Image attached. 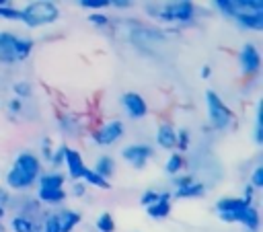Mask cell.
I'll use <instances>...</instances> for the list:
<instances>
[{
  "mask_svg": "<svg viewBox=\"0 0 263 232\" xmlns=\"http://www.w3.org/2000/svg\"><path fill=\"white\" fill-rule=\"evenodd\" d=\"M39 172H41L39 158L33 152H21L14 158L10 170L6 172V185L14 191L29 189L33 185V181L39 177Z\"/></svg>",
  "mask_w": 263,
  "mask_h": 232,
  "instance_id": "obj_1",
  "label": "cell"
},
{
  "mask_svg": "<svg viewBox=\"0 0 263 232\" xmlns=\"http://www.w3.org/2000/svg\"><path fill=\"white\" fill-rule=\"evenodd\" d=\"M33 49L31 39H23L10 31H0V60L4 62H21L27 60Z\"/></svg>",
  "mask_w": 263,
  "mask_h": 232,
  "instance_id": "obj_2",
  "label": "cell"
},
{
  "mask_svg": "<svg viewBox=\"0 0 263 232\" xmlns=\"http://www.w3.org/2000/svg\"><path fill=\"white\" fill-rule=\"evenodd\" d=\"M23 23L27 27H41V25H51L58 21L60 10L53 2H29L23 10Z\"/></svg>",
  "mask_w": 263,
  "mask_h": 232,
  "instance_id": "obj_3",
  "label": "cell"
},
{
  "mask_svg": "<svg viewBox=\"0 0 263 232\" xmlns=\"http://www.w3.org/2000/svg\"><path fill=\"white\" fill-rule=\"evenodd\" d=\"M205 103H208L210 125H212L214 129H226V127L232 123V119H234L232 111L224 105V101H222L214 90H208V92H205Z\"/></svg>",
  "mask_w": 263,
  "mask_h": 232,
  "instance_id": "obj_4",
  "label": "cell"
},
{
  "mask_svg": "<svg viewBox=\"0 0 263 232\" xmlns=\"http://www.w3.org/2000/svg\"><path fill=\"white\" fill-rule=\"evenodd\" d=\"M193 12H195L193 4L185 0V2H171V4H166V6H160V10L154 12V14H158V18H162V21L187 23V21L193 18Z\"/></svg>",
  "mask_w": 263,
  "mask_h": 232,
  "instance_id": "obj_5",
  "label": "cell"
},
{
  "mask_svg": "<svg viewBox=\"0 0 263 232\" xmlns=\"http://www.w3.org/2000/svg\"><path fill=\"white\" fill-rule=\"evenodd\" d=\"M121 136H123V123L119 119H113V121L105 123L101 129L95 131L92 142L99 144V146H109V144H115Z\"/></svg>",
  "mask_w": 263,
  "mask_h": 232,
  "instance_id": "obj_6",
  "label": "cell"
},
{
  "mask_svg": "<svg viewBox=\"0 0 263 232\" xmlns=\"http://www.w3.org/2000/svg\"><path fill=\"white\" fill-rule=\"evenodd\" d=\"M220 220L222 222H238L242 226H247L249 230H257L259 228V211L249 205L240 211H226V214H220Z\"/></svg>",
  "mask_w": 263,
  "mask_h": 232,
  "instance_id": "obj_7",
  "label": "cell"
},
{
  "mask_svg": "<svg viewBox=\"0 0 263 232\" xmlns=\"http://www.w3.org/2000/svg\"><path fill=\"white\" fill-rule=\"evenodd\" d=\"M121 156L123 160H127L134 168H144L146 160L152 156V148L146 146V144H132V146H125L121 150Z\"/></svg>",
  "mask_w": 263,
  "mask_h": 232,
  "instance_id": "obj_8",
  "label": "cell"
},
{
  "mask_svg": "<svg viewBox=\"0 0 263 232\" xmlns=\"http://www.w3.org/2000/svg\"><path fill=\"white\" fill-rule=\"evenodd\" d=\"M238 60H240V68H242L245 74H257L259 68H261V55H259V49L253 43H245L240 47Z\"/></svg>",
  "mask_w": 263,
  "mask_h": 232,
  "instance_id": "obj_9",
  "label": "cell"
},
{
  "mask_svg": "<svg viewBox=\"0 0 263 232\" xmlns=\"http://www.w3.org/2000/svg\"><path fill=\"white\" fill-rule=\"evenodd\" d=\"M121 105H123L127 117H132V119H142L148 113V105L138 92H125L121 96Z\"/></svg>",
  "mask_w": 263,
  "mask_h": 232,
  "instance_id": "obj_10",
  "label": "cell"
},
{
  "mask_svg": "<svg viewBox=\"0 0 263 232\" xmlns=\"http://www.w3.org/2000/svg\"><path fill=\"white\" fill-rule=\"evenodd\" d=\"M64 164H66V168H68V177H70V179H74V181H76V179H82V172H84L86 164H84V160H82V156H80L78 150L68 148L66 154H64Z\"/></svg>",
  "mask_w": 263,
  "mask_h": 232,
  "instance_id": "obj_11",
  "label": "cell"
},
{
  "mask_svg": "<svg viewBox=\"0 0 263 232\" xmlns=\"http://www.w3.org/2000/svg\"><path fill=\"white\" fill-rule=\"evenodd\" d=\"M168 199H171V193H168V191L158 193V201H154L152 205L146 207L148 216L154 218V220H162V218H166L168 211H171V201H168Z\"/></svg>",
  "mask_w": 263,
  "mask_h": 232,
  "instance_id": "obj_12",
  "label": "cell"
},
{
  "mask_svg": "<svg viewBox=\"0 0 263 232\" xmlns=\"http://www.w3.org/2000/svg\"><path fill=\"white\" fill-rule=\"evenodd\" d=\"M156 144L164 150H173L177 144V131L173 129L171 123H160L158 131H156Z\"/></svg>",
  "mask_w": 263,
  "mask_h": 232,
  "instance_id": "obj_13",
  "label": "cell"
},
{
  "mask_svg": "<svg viewBox=\"0 0 263 232\" xmlns=\"http://www.w3.org/2000/svg\"><path fill=\"white\" fill-rule=\"evenodd\" d=\"M249 205H251V201H247L245 197H224L216 203V209H218V214H226V211H240Z\"/></svg>",
  "mask_w": 263,
  "mask_h": 232,
  "instance_id": "obj_14",
  "label": "cell"
},
{
  "mask_svg": "<svg viewBox=\"0 0 263 232\" xmlns=\"http://www.w3.org/2000/svg\"><path fill=\"white\" fill-rule=\"evenodd\" d=\"M58 216V224H60V232H72V228L80 222V214L74 209H64Z\"/></svg>",
  "mask_w": 263,
  "mask_h": 232,
  "instance_id": "obj_15",
  "label": "cell"
},
{
  "mask_svg": "<svg viewBox=\"0 0 263 232\" xmlns=\"http://www.w3.org/2000/svg\"><path fill=\"white\" fill-rule=\"evenodd\" d=\"M203 193H205V185L199 181H189L187 185L175 189V197H179V199L181 197H199Z\"/></svg>",
  "mask_w": 263,
  "mask_h": 232,
  "instance_id": "obj_16",
  "label": "cell"
},
{
  "mask_svg": "<svg viewBox=\"0 0 263 232\" xmlns=\"http://www.w3.org/2000/svg\"><path fill=\"white\" fill-rule=\"evenodd\" d=\"M236 23L245 29H253V31H261L263 29V12H251V14H238L234 16Z\"/></svg>",
  "mask_w": 263,
  "mask_h": 232,
  "instance_id": "obj_17",
  "label": "cell"
},
{
  "mask_svg": "<svg viewBox=\"0 0 263 232\" xmlns=\"http://www.w3.org/2000/svg\"><path fill=\"white\" fill-rule=\"evenodd\" d=\"M92 170H95L97 175H101L103 179L109 181V177L115 172V162H113L111 156H99L97 162H95V168H92Z\"/></svg>",
  "mask_w": 263,
  "mask_h": 232,
  "instance_id": "obj_18",
  "label": "cell"
},
{
  "mask_svg": "<svg viewBox=\"0 0 263 232\" xmlns=\"http://www.w3.org/2000/svg\"><path fill=\"white\" fill-rule=\"evenodd\" d=\"M64 175L60 172H45L39 177V189H62Z\"/></svg>",
  "mask_w": 263,
  "mask_h": 232,
  "instance_id": "obj_19",
  "label": "cell"
},
{
  "mask_svg": "<svg viewBox=\"0 0 263 232\" xmlns=\"http://www.w3.org/2000/svg\"><path fill=\"white\" fill-rule=\"evenodd\" d=\"M37 197H39L43 203L55 205V203L64 201V197H66V191H64V189H39V191H37Z\"/></svg>",
  "mask_w": 263,
  "mask_h": 232,
  "instance_id": "obj_20",
  "label": "cell"
},
{
  "mask_svg": "<svg viewBox=\"0 0 263 232\" xmlns=\"http://www.w3.org/2000/svg\"><path fill=\"white\" fill-rule=\"evenodd\" d=\"M82 179L88 183V185H92V187H99V189H109L111 185H109V181L107 179H103L101 175H97L92 168H84V172H82Z\"/></svg>",
  "mask_w": 263,
  "mask_h": 232,
  "instance_id": "obj_21",
  "label": "cell"
},
{
  "mask_svg": "<svg viewBox=\"0 0 263 232\" xmlns=\"http://www.w3.org/2000/svg\"><path fill=\"white\" fill-rule=\"evenodd\" d=\"M10 228H12L14 232H33L35 224H33L29 218H25V216H14V218L10 220Z\"/></svg>",
  "mask_w": 263,
  "mask_h": 232,
  "instance_id": "obj_22",
  "label": "cell"
},
{
  "mask_svg": "<svg viewBox=\"0 0 263 232\" xmlns=\"http://www.w3.org/2000/svg\"><path fill=\"white\" fill-rule=\"evenodd\" d=\"M183 164H185V160H183L181 154H171V156L166 158V162H164V170H166L168 175H177V172H181Z\"/></svg>",
  "mask_w": 263,
  "mask_h": 232,
  "instance_id": "obj_23",
  "label": "cell"
},
{
  "mask_svg": "<svg viewBox=\"0 0 263 232\" xmlns=\"http://www.w3.org/2000/svg\"><path fill=\"white\" fill-rule=\"evenodd\" d=\"M97 230L99 232H113L115 230V222H113V218H111V214H101L99 218H97Z\"/></svg>",
  "mask_w": 263,
  "mask_h": 232,
  "instance_id": "obj_24",
  "label": "cell"
},
{
  "mask_svg": "<svg viewBox=\"0 0 263 232\" xmlns=\"http://www.w3.org/2000/svg\"><path fill=\"white\" fill-rule=\"evenodd\" d=\"M78 4H80L82 8H95V10H101V8L111 6L109 0H78Z\"/></svg>",
  "mask_w": 263,
  "mask_h": 232,
  "instance_id": "obj_25",
  "label": "cell"
},
{
  "mask_svg": "<svg viewBox=\"0 0 263 232\" xmlns=\"http://www.w3.org/2000/svg\"><path fill=\"white\" fill-rule=\"evenodd\" d=\"M43 232H60V224H58V216L55 214H51V216L45 218Z\"/></svg>",
  "mask_w": 263,
  "mask_h": 232,
  "instance_id": "obj_26",
  "label": "cell"
},
{
  "mask_svg": "<svg viewBox=\"0 0 263 232\" xmlns=\"http://www.w3.org/2000/svg\"><path fill=\"white\" fill-rule=\"evenodd\" d=\"M251 185H253L255 189H261V187H263V166H255L253 177H251Z\"/></svg>",
  "mask_w": 263,
  "mask_h": 232,
  "instance_id": "obj_27",
  "label": "cell"
},
{
  "mask_svg": "<svg viewBox=\"0 0 263 232\" xmlns=\"http://www.w3.org/2000/svg\"><path fill=\"white\" fill-rule=\"evenodd\" d=\"M88 21H90V25H95V27H107V25H109V18H107L105 14H101V12H92V14L88 16Z\"/></svg>",
  "mask_w": 263,
  "mask_h": 232,
  "instance_id": "obj_28",
  "label": "cell"
},
{
  "mask_svg": "<svg viewBox=\"0 0 263 232\" xmlns=\"http://www.w3.org/2000/svg\"><path fill=\"white\" fill-rule=\"evenodd\" d=\"M175 146H179L181 150H187V146H189V131L187 129H179L177 131V144Z\"/></svg>",
  "mask_w": 263,
  "mask_h": 232,
  "instance_id": "obj_29",
  "label": "cell"
},
{
  "mask_svg": "<svg viewBox=\"0 0 263 232\" xmlns=\"http://www.w3.org/2000/svg\"><path fill=\"white\" fill-rule=\"evenodd\" d=\"M154 201H158V193H156V191H144L142 197H140V203H142L144 207L152 205Z\"/></svg>",
  "mask_w": 263,
  "mask_h": 232,
  "instance_id": "obj_30",
  "label": "cell"
},
{
  "mask_svg": "<svg viewBox=\"0 0 263 232\" xmlns=\"http://www.w3.org/2000/svg\"><path fill=\"white\" fill-rule=\"evenodd\" d=\"M66 150H68V146H60V148L55 150V154L51 152V156H49V158H51V164H55V166L62 164V162H64V154H66Z\"/></svg>",
  "mask_w": 263,
  "mask_h": 232,
  "instance_id": "obj_31",
  "label": "cell"
},
{
  "mask_svg": "<svg viewBox=\"0 0 263 232\" xmlns=\"http://www.w3.org/2000/svg\"><path fill=\"white\" fill-rule=\"evenodd\" d=\"M12 88H14V92L21 94V96H29V94H31V86H29L27 82H16Z\"/></svg>",
  "mask_w": 263,
  "mask_h": 232,
  "instance_id": "obj_32",
  "label": "cell"
},
{
  "mask_svg": "<svg viewBox=\"0 0 263 232\" xmlns=\"http://www.w3.org/2000/svg\"><path fill=\"white\" fill-rule=\"evenodd\" d=\"M255 142H257V144L263 142V129H261V123L255 125Z\"/></svg>",
  "mask_w": 263,
  "mask_h": 232,
  "instance_id": "obj_33",
  "label": "cell"
},
{
  "mask_svg": "<svg viewBox=\"0 0 263 232\" xmlns=\"http://www.w3.org/2000/svg\"><path fill=\"white\" fill-rule=\"evenodd\" d=\"M8 107H10V111H16V113H18V111H21V109H23V103H21V101H18V99H12V101H10V105H8Z\"/></svg>",
  "mask_w": 263,
  "mask_h": 232,
  "instance_id": "obj_34",
  "label": "cell"
},
{
  "mask_svg": "<svg viewBox=\"0 0 263 232\" xmlns=\"http://www.w3.org/2000/svg\"><path fill=\"white\" fill-rule=\"evenodd\" d=\"M132 2H127V0H113L111 2V6H115V8H127Z\"/></svg>",
  "mask_w": 263,
  "mask_h": 232,
  "instance_id": "obj_35",
  "label": "cell"
},
{
  "mask_svg": "<svg viewBox=\"0 0 263 232\" xmlns=\"http://www.w3.org/2000/svg\"><path fill=\"white\" fill-rule=\"evenodd\" d=\"M72 193H74V195H84V185H82V183H76V185L72 187Z\"/></svg>",
  "mask_w": 263,
  "mask_h": 232,
  "instance_id": "obj_36",
  "label": "cell"
},
{
  "mask_svg": "<svg viewBox=\"0 0 263 232\" xmlns=\"http://www.w3.org/2000/svg\"><path fill=\"white\" fill-rule=\"evenodd\" d=\"M210 74H212V68H210V66H203V68H201V76H203V78H210Z\"/></svg>",
  "mask_w": 263,
  "mask_h": 232,
  "instance_id": "obj_37",
  "label": "cell"
},
{
  "mask_svg": "<svg viewBox=\"0 0 263 232\" xmlns=\"http://www.w3.org/2000/svg\"><path fill=\"white\" fill-rule=\"evenodd\" d=\"M0 218H4V207L0 205Z\"/></svg>",
  "mask_w": 263,
  "mask_h": 232,
  "instance_id": "obj_38",
  "label": "cell"
}]
</instances>
